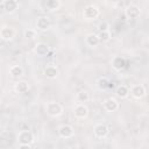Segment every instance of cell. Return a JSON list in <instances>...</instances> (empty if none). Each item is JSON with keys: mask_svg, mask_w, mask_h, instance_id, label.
Segmentation results:
<instances>
[{"mask_svg": "<svg viewBox=\"0 0 149 149\" xmlns=\"http://www.w3.org/2000/svg\"><path fill=\"white\" fill-rule=\"evenodd\" d=\"M129 93V90L126 85H119L115 90V94L119 97V98H126Z\"/></svg>", "mask_w": 149, "mask_h": 149, "instance_id": "19", "label": "cell"}, {"mask_svg": "<svg viewBox=\"0 0 149 149\" xmlns=\"http://www.w3.org/2000/svg\"><path fill=\"white\" fill-rule=\"evenodd\" d=\"M97 36L99 38V42H107L111 38V33H109V30L108 31H99V34Z\"/></svg>", "mask_w": 149, "mask_h": 149, "instance_id": "23", "label": "cell"}, {"mask_svg": "<svg viewBox=\"0 0 149 149\" xmlns=\"http://www.w3.org/2000/svg\"><path fill=\"white\" fill-rule=\"evenodd\" d=\"M125 14H126V16H127L128 19L135 20V19H137V17L140 16L141 9H140L136 5H129V6L125 9Z\"/></svg>", "mask_w": 149, "mask_h": 149, "instance_id": "4", "label": "cell"}, {"mask_svg": "<svg viewBox=\"0 0 149 149\" xmlns=\"http://www.w3.org/2000/svg\"><path fill=\"white\" fill-rule=\"evenodd\" d=\"M58 134L63 139H70L73 136V128L70 125H62L58 128Z\"/></svg>", "mask_w": 149, "mask_h": 149, "instance_id": "9", "label": "cell"}, {"mask_svg": "<svg viewBox=\"0 0 149 149\" xmlns=\"http://www.w3.org/2000/svg\"><path fill=\"white\" fill-rule=\"evenodd\" d=\"M9 73H10V76L13 78H19V77H21L23 74V69L20 65H13L9 69Z\"/></svg>", "mask_w": 149, "mask_h": 149, "instance_id": "18", "label": "cell"}, {"mask_svg": "<svg viewBox=\"0 0 149 149\" xmlns=\"http://www.w3.org/2000/svg\"><path fill=\"white\" fill-rule=\"evenodd\" d=\"M93 133L99 139H102V137H106L107 134H108V127L105 125V123H97L93 128Z\"/></svg>", "mask_w": 149, "mask_h": 149, "instance_id": "6", "label": "cell"}, {"mask_svg": "<svg viewBox=\"0 0 149 149\" xmlns=\"http://www.w3.org/2000/svg\"><path fill=\"white\" fill-rule=\"evenodd\" d=\"M99 30L100 31H108V28H109V24L107 22H101L99 26H98Z\"/></svg>", "mask_w": 149, "mask_h": 149, "instance_id": "25", "label": "cell"}, {"mask_svg": "<svg viewBox=\"0 0 149 149\" xmlns=\"http://www.w3.org/2000/svg\"><path fill=\"white\" fill-rule=\"evenodd\" d=\"M14 88H15V91L17 93H26L29 90V84L26 80H21V81H17L15 84Z\"/></svg>", "mask_w": 149, "mask_h": 149, "instance_id": "17", "label": "cell"}, {"mask_svg": "<svg viewBox=\"0 0 149 149\" xmlns=\"http://www.w3.org/2000/svg\"><path fill=\"white\" fill-rule=\"evenodd\" d=\"M23 36L26 37V38H34V37H36V30L35 29H26L24 31H23Z\"/></svg>", "mask_w": 149, "mask_h": 149, "instance_id": "24", "label": "cell"}, {"mask_svg": "<svg viewBox=\"0 0 149 149\" xmlns=\"http://www.w3.org/2000/svg\"><path fill=\"white\" fill-rule=\"evenodd\" d=\"M2 5H3L5 12L6 13H9V14L14 13L17 9V7H19V2L16 0H5Z\"/></svg>", "mask_w": 149, "mask_h": 149, "instance_id": "11", "label": "cell"}, {"mask_svg": "<svg viewBox=\"0 0 149 149\" xmlns=\"http://www.w3.org/2000/svg\"><path fill=\"white\" fill-rule=\"evenodd\" d=\"M130 93H132V95H133L135 99H141V98H143V97L146 95V88H144L143 85L136 84V85L132 86Z\"/></svg>", "mask_w": 149, "mask_h": 149, "instance_id": "8", "label": "cell"}, {"mask_svg": "<svg viewBox=\"0 0 149 149\" xmlns=\"http://www.w3.org/2000/svg\"><path fill=\"white\" fill-rule=\"evenodd\" d=\"M69 149H79V148H78V147H70Z\"/></svg>", "mask_w": 149, "mask_h": 149, "instance_id": "27", "label": "cell"}, {"mask_svg": "<svg viewBox=\"0 0 149 149\" xmlns=\"http://www.w3.org/2000/svg\"><path fill=\"white\" fill-rule=\"evenodd\" d=\"M97 86L99 90H107L109 87V80L106 78V77H101L97 80Z\"/></svg>", "mask_w": 149, "mask_h": 149, "instance_id": "21", "label": "cell"}, {"mask_svg": "<svg viewBox=\"0 0 149 149\" xmlns=\"http://www.w3.org/2000/svg\"><path fill=\"white\" fill-rule=\"evenodd\" d=\"M19 149H31V147H30V144H20Z\"/></svg>", "mask_w": 149, "mask_h": 149, "instance_id": "26", "label": "cell"}, {"mask_svg": "<svg viewBox=\"0 0 149 149\" xmlns=\"http://www.w3.org/2000/svg\"><path fill=\"white\" fill-rule=\"evenodd\" d=\"M44 74H45V77L52 79V78H56V77L58 76V70H57V68L54 66V65H48V66L44 69Z\"/></svg>", "mask_w": 149, "mask_h": 149, "instance_id": "16", "label": "cell"}, {"mask_svg": "<svg viewBox=\"0 0 149 149\" xmlns=\"http://www.w3.org/2000/svg\"><path fill=\"white\" fill-rule=\"evenodd\" d=\"M49 50H50L49 45H48L47 43H43V42L37 43V44L35 45V48H34L35 54L38 55V56H45V55H48V54H49Z\"/></svg>", "mask_w": 149, "mask_h": 149, "instance_id": "12", "label": "cell"}, {"mask_svg": "<svg viewBox=\"0 0 149 149\" xmlns=\"http://www.w3.org/2000/svg\"><path fill=\"white\" fill-rule=\"evenodd\" d=\"M44 5H45V8H48L49 10H57L62 3L58 0H48V1H45Z\"/></svg>", "mask_w": 149, "mask_h": 149, "instance_id": "20", "label": "cell"}, {"mask_svg": "<svg viewBox=\"0 0 149 149\" xmlns=\"http://www.w3.org/2000/svg\"><path fill=\"white\" fill-rule=\"evenodd\" d=\"M17 141L20 144H31L34 142V136L30 130H21L17 135Z\"/></svg>", "mask_w": 149, "mask_h": 149, "instance_id": "3", "label": "cell"}, {"mask_svg": "<svg viewBox=\"0 0 149 149\" xmlns=\"http://www.w3.org/2000/svg\"><path fill=\"white\" fill-rule=\"evenodd\" d=\"M85 42H86V44L88 45V47H91V48H94V47H97L100 42H99V38H98V36L95 35V34H88L86 37H85Z\"/></svg>", "mask_w": 149, "mask_h": 149, "instance_id": "15", "label": "cell"}, {"mask_svg": "<svg viewBox=\"0 0 149 149\" xmlns=\"http://www.w3.org/2000/svg\"><path fill=\"white\" fill-rule=\"evenodd\" d=\"M125 65H126V61H125V58L121 57V56H115V57L112 59V66H113V69L116 70V71H121V70L125 68Z\"/></svg>", "mask_w": 149, "mask_h": 149, "instance_id": "13", "label": "cell"}, {"mask_svg": "<svg viewBox=\"0 0 149 149\" xmlns=\"http://www.w3.org/2000/svg\"><path fill=\"white\" fill-rule=\"evenodd\" d=\"M99 14H100L99 8L95 5H87L83 9V17L85 20H94L99 16Z\"/></svg>", "mask_w": 149, "mask_h": 149, "instance_id": "2", "label": "cell"}, {"mask_svg": "<svg viewBox=\"0 0 149 149\" xmlns=\"http://www.w3.org/2000/svg\"><path fill=\"white\" fill-rule=\"evenodd\" d=\"M76 99H77V101H79V104H83V102L88 101V99H90V94H88L86 91H80V92L77 93Z\"/></svg>", "mask_w": 149, "mask_h": 149, "instance_id": "22", "label": "cell"}, {"mask_svg": "<svg viewBox=\"0 0 149 149\" xmlns=\"http://www.w3.org/2000/svg\"><path fill=\"white\" fill-rule=\"evenodd\" d=\"M102 107L107 111V112H114L119 108V102L115 98H107L106 100H104L102 102Z\"/></svg>", "mask_w": 149, "mask_h": 149, "instance_id": "5", "label": "cell"}, {"mask_svg": "<svg viewBox=\"0 0 149 149\" xmlns=\"http://www.w3.org/2000/svg\"><path fill=\"white\" fill-rule=\"evenodd\" d=\"M73 114L78 119H85L88 115V108L84 104H78L73 109Z\"/></svg>", "mask_w": 149, "mask_h": 149, "instance_id": "7", "label": "cell"}, {"mask_svg": "<svg viewBox=\"0 0 149 149\" xmlns=\"http://www.w3.org/2000/svg\"><path fill=\"white\" fill-rule=\"evenodd\" d=\"M36 27L40 30H47L50 27V20L47 16H40L36 22Z\"/></svg>", "mask_w": 149, "mask_h": 149, "instance_id": "14", "label": "cell"}, {"mask_svg": "<svg viewBox=\"0 0 149 149\" xmlns=\"http://www.w3.org/2000/svg\"><path fill=\"white\" fill-rule=\"evenodd\" d=\"M45 112H47L48 115H50L52 118H56V116H59L63 113V106L58 102L50 101L45 105Z\"/></svg>", "mask_w": 149, "mask_h": 149, "instance_id": "1", "label": "cell"}, {"mask_svg": "<svg viewBox=\"0 0 149 149\" xmlns=\"http://www.w3.org/2000/svg\"><path fill=\"white\" fill-rule=\"evenodd\" d=\"M14 35H15L14 29L10 28V27H8V26H3V27L0 29V37H1L2 40H5V41L12 40V38L14 37Z\"/></svg>", "mask_w": 149, "mask_h": 149, "instance_id": "10", "label": "cell"}]
</instances>
